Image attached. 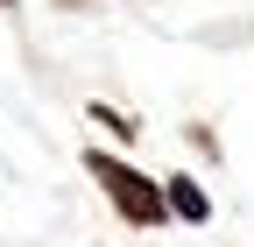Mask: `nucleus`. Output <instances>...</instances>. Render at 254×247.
<instances>
[{
    "label": "nucleus",
    "instance_id": "f257e3e1",
    "mask_svg": "<svg viewBox=\"0 0 254 247\" xmlns=\"http://www.w3.org/2000/svg\"><path fill=\"white\" fill-rule=\"evenodd\" d=\"M85 170H92V184H99V191L120 205V219H127V226H163V219H170V198L155 191L141 170H127L120 156H99V148H92Z\"/></svg>",
    "mask_w": 254,
    "mask_h": 247
},
{
    "label": "nucleus",
    "instance_id": "f03ea898",
    "mask_svg": "<svg viewBox=\"0 0 254 247\" xmlns=\"http://www.w3.org/2000/svg\"><path fill=\"white\" fill-rule=\"evenodd\" d=\"M163 198H170V212H177V219H190V226H205V219H212V198H205V191H198L190 177H177Z\"/></svg>",
    "mask_w": 254,
    "mask_h": 247
}]
</instances>
